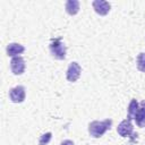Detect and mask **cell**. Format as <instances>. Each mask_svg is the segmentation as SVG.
I'll return each mask as SVG.
<instances>
[{"instance_id":"cell-1","label":"cell","mask_w":145,"mask_h":145,"mask_svg":"<svg viewBox=\"0 0 145 145\" xmlns=\"http://www.w3.org/2000/svg\"><path fill=\"white\" fill-rule=\"evenodd\" d=\"M111 126H112L111 119H104L102 121L94 120L88 123V133L93 138H100L108 130H110Z\"/></svg>"},{"instance_id":"cell-2","label":"cell","mask_w":145,"mask_h":145,"mask_svg":"<svg viewBox=\"0 0 145 145\" xmlns=\"http://www.w3.org/2000/svg\"><path fill=\"white\" fill-rule=\"evenodd\" d=\"M49 48H50V52L54 59L63 60L66 58V45L62 43L60 37L52 39Z\"/></svg>"},{"instance_id":"cell-3","label":"cell","mask_w":145,"mask_h":145,"mask_svg":"<svg viewBox=\"0 0 145 145\" xmlns=\"http://www.w3.org/2000/svg\"><path fill=\"white\" fill-rule=\"evenodd\" d=\"M131 120L133 119L130 118H126L117 127V131L121 137H130L134 134V126L131 123Z\"/></svg>"},{"instance_id":"cell-4","label":"cell","mask_w":145,"mask_h":145,"mask_svg":"<svg viewBox=\"0 0 145 145\" xmlns=\"http://www.w3.org/2000/svg\"><path fill=\"white\" fill-rule=\"evenodd\" d=\"M80 72H82V68H80L79 63L76 61H72V62H70V65L66 71V78L68 82L74 83L79 78Z\"/></svg>"},{"instance_id":"cell-5","label":"cell","mask_w":145,"mask_h":145,"mask_svg":"<svg viewBox=\"0 0 145 145\" xmlns=\"http://www.w3.org/2000/svg\"><path fill=\"white\" fill-rule=\"evenodd\" d=\"M25 96H26V92L23 85L15 86L9 91V99L14 103H22L25 100Z\"/></svg>"},{"instance_id":"cell-6","label":"cell","mask_w":145,"mask_h":145,"mask_svg":"<svg viewBox=\"0 0 145 145\" xmlns=\"http://www.w3.org/2000/svg\"><path fill=\"white\" fill-rule=\"evenodd\" d=\"M10 69L14 75H22L25 71V60L23 57H14L10 61Z\"/></svg>"},{"instance_id":"cell-7","label":"cell","mask_w":145,"mask_h":145,"mask_svg":"<svg viewBox=\"0 0 145 145\" xmlns=\"http://www.w3.org/2000/svg\"><path fill=\"white\" fill-rule=\"evenodd\" d=\"M92 5H93L95 12L101 15V16H105L110 11V8H111L110 3L108 1H104V0H95L92 2Z\"/></svg>"},{"instance_id":"cell-8","label":"cell","mask_w":145,"mask_h":145,"mask_svg":"<svg viewBox=\"0 0 145 145\" xmlns=\"http://www.w3.org/2000/svg\"><path fill=\"white\" fill-rule=\"evenodd\" d=\"M133 119L135 120V122H136V125L138 127H140V128L145 127V100L139 103L138 110L135 113Z\"/></svg>"},{"instance_id":"cell-9","label":"cell","mask_w":145,"mask_h":145,"mask_svg":"<svg viewBox=\"0 0 145 145\" xmlns=\"http://www.w3.org/2000/svg\"><path fill=\"white\" fill-rule=\"evenodd\" d=\"M6 51H7V56L14 58V57H18V54L23 53L25 51V48L19 43H9L7 45Z\"/></svg>"},{"instance_id":"cell-10","label":"cell","mask_w":145,"mask_h":145,"mask_svg":"<svg viewBox=\"0 0 145 145\" xmlns=\"http://www.w3.org/2000/svg\"><path fill=\"white\" fill-rule=\"evenodd\" d=\"M65 8H66V11H67L68 15L74 16L79 11V1H77V0H68L66 2Z\"/></svg>"},{"instance_id":"cell-11","label":"cell","mask_w":145,"mask_h":145,"mask_svg":"<svg viewBox=\"0 0 145 145\" xmlns=\"http://www.w3.org/2000/svg\"><path fill=\"white\" fill-rule=\"evenodd\" d=\"M138 106H139V103L136 101V99H133V100L130 101L129 105H128V117H127V118L133 119L134 116H135V113H136L137 110H138Z\"/></svg>"},{"instance_id":"cell-12","label":"cell","mask_w":145,"mask_h":145,"mask_svg":"<svg viewBox=\"0 0 145 145\" xmlns=\"http://www.w3.org/2000/svg\"><path fill=\"white\" fill-rule=\"evenodd\" d=\"M137 69L142 72H145V52H140L136 58Z\"/></svg>"},{"instance_id":"cell-13","label":"cell","mask_w":145,"mask_h":145,"mask_svg":"<svg viewBox=\"0 0 145 145\" xmlns=\"http://www.w3.org/2000/svg\"><path fill=\"white\" fill-rule=\"evenodd\" d=\"M51 138H52V134L50 131L41 135V137L39 139V145H48L49 142L51 140Z\"/></svg>"},{"instance_id":"cell-14","label":"cell","mask_w":145,"mask_h":145,"mask_svg":"<svg viewBox=\"0 0 145 145\" xmlns=\"http://www.w3.org/2000/svg\"><path fill=\"white\" fill-rule=\"evenodd\" d=\"M60 145H75V144H74V142L70 140V139H65V140H62V142L60 143Z\"/></svg>"}]
</instances>
